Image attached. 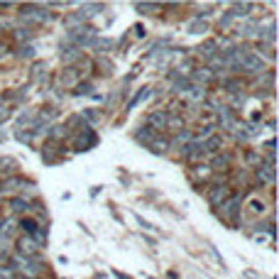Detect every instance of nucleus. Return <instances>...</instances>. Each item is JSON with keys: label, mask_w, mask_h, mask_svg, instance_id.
<instances>
[{"label": "nucleus", "mask_w": 279, "mask_h": 279, "mask_svg": "<svg viewBox=\"0 0 279 279\" xmlns=\"http://www.w3.org/2000/svg\"><path fill=\"white\" fill-rule=\"evenodd\" d=\"M150 147H152V152L154 154H162V152H167V142H164V140H162V142H159V140H152V142H150Z\"/></svg>", "instance_id": "obj_15"}, {"label": "nucleus", "mask_w": 279, "mask_h": 279, "mask_svg": "<svg viewBox=\"0 0 279 279\" xmlns=\"http://www.w3.org/2000/svg\"><path fill=\"white\" fill-rule=\"evenodd\" d=\"M154 137H157V132H154L150 125H145V127H140V130H137V140H142L145 145H150Z\"/></svg>", "instance_id": "obj_9"}, {"label": "nucleus", "mask_w": 279, "mask_h": 279, "mask_svg": "<svg viewBox=\"0 0 279 279\" xmlns=\"http://www.w3.org/2000/svg\"><path fill=\"white\" fill-rule=\"evenodd\" d=\"M10 208H13L15 213H22V211H27L29 206H27V201H22V198H13V201H10Z\"/></svg>", "instance_id": "obj_14"}, {"label": "nucleus", "mask_w": 279, "mask_h": 279, "mask_svg": "<svg viewBox=\"0 0 279 279\" xmlns=\"http://www.w3.org/2000/svg\"><path fill=\"white\" fill-rule=\"evenodd\" d=\"M98 142V137L91 132V127H84V132L76 137V142H74V150L76 152H86V150H91L93 145Z\"/></svg>", "instance_id": "obj_3"}, {"label": "nucleus", "mask_w": 279, "mask_h": 279, "mask_svg": "<svg viewBox=\"0 0 279 279\" xmlns=\"http://www.w3.org/2000/svg\"><path fill=\"white\" fill-rule=\"evenodd\" d=\"M237 213H240V196H233L230 201H225L223 206H221V216H223L225 221H233Z\"/></svg>", "instance_id": "obj_4"}, {"label": "nucleus", "mask_w": 279, "mask_h": 279, "mask_svg": "<svg viewBox=\"0 0 279 279\" xmlns=\"http://www.w3.org/2000/svg\"><path fill=\"white\" fill-rule=\"evenodd\" d=\"M17 140H20V142H29V140H32V132H17Z\"/></svg>", "instance_id": "obj_30"}, {"label": "nucleus", "mask_w": 279, "mask_h": 279, "mask_svg": "<svg viewBox=\"0 0 279 279\" xmlns=\"http://www.w3.org/2000/svg\"><path fill=\"white\" fill-rule=\"evenodd\" d=\"M20 56H34V47H22Z\"/></svg>", "instance_id": "obj_29"}, {"label": "nucleus", "mask_w": 279, "mask_h": 279, "mask_svg": "<svg viewBox=\"0 0 279 279\" xmlns=\"http://www.w3.org/2000/svg\"><path fill=\"white\" fill-rule=\"evenodd\" d=\"M81 56H84L81 49H66V52H61V61H64V64H74V61L81 59Z\"/></svg>", "instance_id": "obj_11"}, {"label": "nucleus", "mask_w": 279, "mask_h": 279, "mask_svg": "<svg viewBox=\"0 0 279 279\" xmlns=\"http://www.w3.org/2000/svg\"><path fill=\"white\" fill-rule=\"evenodd\" d=\"M13 230H15V221H3V223H0V237L8 240V237L13 235Z\"/></svg>", "instance_id": "obj_12"}, {"label": "nucleus", "mask_w": 279, "mask_h": 279, "mask_svg": "<svg viewBox=\"0 0 279 279\" xmlns=\"http://www.w3.org/2000/svg\"><path fill=\"white\" fill-rule=\"evenodd\" d=\"M56 118V111L54 108H47V113H40V123H49V120H54ZM40 123H37V125H40Z\"/></svg>", "instance_id": "obj_19"}, {"label": "nucleus", "mask_w": 279, "mask_h": 279, "mask_svg": "<svg viewBox=\"0 0 279 279\" xmlns=\"http://www.w3.org/2000/svg\"><path fill=\"white\" fill-rule=\"evenodd\" d=\"M203 147H208V152H216V147H221V140H218V137H211L208 142L203 145Z\"/></svg>", "instance_id": "obj_22"}, {"label": "nucleus", "mask_w": 279, "mask_h": 279, "mask_svg": "<svg viewBox=\"0 0 279 279\" xmlns=\"http://www.w3.org/2000/svg\"><path fill=\"white\" fill-rule=\"evenodd\" d=\"M0 279H13V272L5 269V267H0Z\"/></svg>", "instance_id": "obj_31"}, {"label": "nucleus", "mask_w": 279, "mask_h": 279, "mask_svg": "<svg viewBox=\"0 0 279 279\" xmlns=\"http://www.w3.org/2000/svg\"><path fill=\"white\" fill-rule=\"evenodd\" d=\"M228 164H230V157H228V154H223V157L218 154V157L213 159V169H225Z\"/></svg>", "instance_id": "obj_16"}, {"label": "nucleus", "mask_w": 279, "mask_h": 279, "mask_svg": "<svg viewBox=\"0 0 279 279\" xmlns=\"http://www.w3.org/2000/svg\"><path fill=\"white\" fill-rule=\"evenodd\" d=\"M20 17H22V22H52L54 20V15L37 8V5H25Z\"/></svg>", "instance_id": "obj_1"}, {"label": "nucleus", "mask_w": 279, "mask_h": 279, "mask_svg": "<svg viewBox=\"0 0 279 279\" xmlns=\"http://www.w3.org/2000/svg\"><path fill=\"white\" fill-rule=\"evenodd\" d=\"M0 194H3V184H0Z\"/></svg>", "instance_id": "obj_32"}, {"label": "nucleus", "mask_w": 279, "mask_h": 279, "mask_svg": "<svg viewBox=\"0 0 279 279\" xmlns=\"http://www.w3.org/2000/svg\"><path fill=\"white\" fill-rule=\"evenodd\" d=\"M137 223H140V228H142V230H157V228H154L152 223H147V221H142V216H140V218H137Z\"/></svg>", "instance_id": "obj_28"}, {"label": "nucleus", "mask_w": 279, "mask_h": 279, "mask_svg": "<svg viewBox=\"0 0 279 279\" xmlns=\"http://www.w3.org/2000/svg\"><path fill=\"white\" fill-rule=\"evenodd\" d=\"M135 10H137V13H154V10H159V5H157V3H137Z\"/></svg>", "instance_id": "obj_13"}, {"label": "nucleus", "mask_w": 279, "mask_h": 279, "mask_svg": "<svg viewBox=\"0 0 279 279\" xmlns=\"http://www.w3.org/2000/svg\"><path fill=\"white\" fill-rule=\"evenodd\" d=\"M169 125V118H167V113H162V111H157L150 115V127L152 130H162V127H167Z\"/></svg>", "instance_id": "obj_7"}, {"label": "nucleus", "mask_w": 279, "mask_h": 279, "mask_svg": "<svg viewBox=\"0 0 279 279\" xmlns=\"http://www.w3.org/2000/svg\"><path fill=\"white\" fill-rule=\"evenodd\" d=\"M211 76H213L211 69H198V74H196V79H198V81H208Z\"/></svg>", "instance_id": "obj_23"}, {"label": "nucleus", "mask_w": 279, "mask_h": 279, "mask_svg": "<svg viewBox=\"0 0 279 279\" xmlns=\"http://www.w3.org/2000/svg\"><path fill=\"white\" fill-rule=\"evenodd\" d=\"M20 252H22L25 257H32V255L40 252V245H37L32 237H22V240H20Z\"/></svg>", "instance_id": "obj_5"}, {"label": "nucleus", "mask_w": 279, "mask_h": 279, "mask_svg": "<svg viewBox=\"0 0 279 279\" xmlns=\"http://www.w3.org/2000/svg\"><path fill=\"white\" fill-rule=\"evenodd\" d=\"M150 96V91H147V88H142V91H140L137 96L132 98V100H130V106H127V108H130V111H132V108H135V106H137V103H142V100H145V98Z\"/></svg>", "instance_id": "obj_17"}, {"label": "nucleus", "mask_w": 279, "mask_h": 279, "mask_svg": "<svg viewBox=\"0 0 279 279\" xmlns=\"http://www.w3.org/2000/svg\"><path fill=\"white\" fill-rule=\"evenodd\" d=\"M248 10H252V3H235L233 5V13H228L230 17H245Z\"/></svg>", "instance_id": "obj_10"}, {"label": "nucleus", "mask_w": 279, "mask_h": 279, "mask_svg": "<svg viewBox=\"0 0 279 279\" xmlns=\"http://www.w3.org/2000/svg\"><path fill=\"white\" fill-rule=\"evenodd\" d=\"M20 225H22V230H25L27 235H32V233L37 230V221H32V218H25V221H22Z\"/></svg>", "instance_id": "obj_18"}, {"label": "nucleus", "mask_w": 279, "mask_h": 279, "mask_svg": "<svg viewBox=\"0 0 279 279\" xmlns=\"http://www.w3.org/2000/svg\"><path fill=\"white\" fill-rule=\"evenodd\" d=\"M201 32H206V25H203V22H198V20H196V22L189 25V34H201Z\"/></svg>", "instance_id": "obj_20"}, {"label": "nucleus", "mask_w": 279, "mask_h": 279, "mask_svg": "<svg viewBox=\"0 0 279 279\" xmlns=\"http://www.w3.org/2000/svg\"><path fill=\"white\" fill-rule=\"evenodd\" d=\"M91 91H93V86H91V84H81L79 88H76V93H79V96H86V93H91Z\"/></svg>", "instance_id": "obj_24"}, {"label": "nucleus", "mask_w": 279, "mask_h": 279, "mask_svg": "<svg viewBox=\"0 0 279 279\" xmlns=\"http://www.w3.org/2000/svg\"><path fill=\"white\" fill-rule=\"evenodd\" d=\"M225 198H228V189L225 186H213L208 191V201L213 206H218V203H223Z\"/></svg>", "instance_id": "obj_6"}, {"label": "nucleus", "mask_w": 279, "mask_h": 279, "mask_svg": "<svg viewBox=\"0 0 279 279\" xmlns=\"http://www.w3.org/2000/svg\"><path fill=\"white\" fill-rule=\"evenodd\" d=\"M213 49H216V42H206V44H203V54H206V56H213Z\"/></svg>", "instance_id": "obj_25"}, {"label": "nucleus", "mask_w": 279, "mask_h": 279, "mask_svg": "<svg viewBox=\"0 0 279 279\" xmlns=\"http://www.w3.org/2000/svg\"><path fill=\"white\" fill-rule=\"evenodd\" d=\"M242 69L252 71V74H257V71H265V61H262V56L260 52H245V54L240 56V61H237Z\"/></svg>", "instance_id": "obj_2"}, {"label": "nucleus", "mask_w": 279, "mask_h": 279, "mask_svg": "<svg viewBox=\"0 0 279 279\" xmlns=\"http://www.w3.org/2000/svg\"><path fill=\"white\" fill-rule=\"evenodd\" d=\"M257 179H260L262 184H272V182H274V167L269 164V167L257 169Z\"/></svg>", "instance_id": "obj_8"}, {"label": "nucleus", "mask_w": 279, "mask_h": 279, "mask_svg": "<svg viewBox=\"0 0 279 279\" xmlns=\"http://www.w3.org/2000/svg\"><path fill=\"white\" fill-rule=\"evenodd\" d=\"M84 115L88 118V120H91V123H96V120H98V113H93V108H86Z\"/></svg>", "instance_id": "obj_26"}, {"label": "nucleus", "mask_w": 279, "mask_h": 279, "mask_svg": "<svg viewBox=\"0 0 279 279\" xmlns=\"http://www.w3.org/2000/svg\"><path fill=\"white\" fill-rule=\"evenodd\" d=\"M17 40H32V32L29 29H17Z\"/></svg>", "instance_id": "obj_27"}, {"label": "nucleus", "mask_w": 279, "mask_h": 279, "mask_svg": "<svg viewBox=\"0 0 279 279\" xmlns=\"http://www.w3.org/2000/svg\"><path fill=\"white\" fill-rule=\"evenodd\" d=\"M64 22H66L69 27H74V25H79V22H84V15H81V13H76V15H69V17H66Z\"/></svg>", "instance_id": "obj_21"}]
</instances>
